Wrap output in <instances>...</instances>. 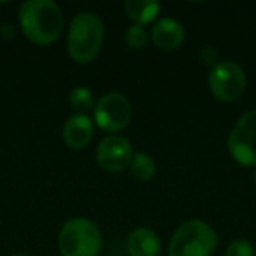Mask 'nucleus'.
<instances>
[{
	"mask_svg": "<svg viewBox=\"0 0 256 256\" xmlns=\"http://www.w3.org/2000/svg\"><path fill=\"white\" fill-rule=\"evenodd\" d=\"M255 184H256V171H255Z\"/></svg>",
	"mask_w": 256,
	"mask_h": 256,
	"instance_id": "obj_18",
	"label": "nucleus"
},
{
	"mask_svg": "<svg viewBox=\"0 0 256 256\" xmlns=\"http://www.w3.org/2000/svg\"><path fill=\"white\" fill-rule=\"evenodd\" d=\"M124 40H126V44H128L129 48H132V50H141L148 42V33H147L146 27L138 26V24H134V26H130L126 30Z\"/></svg>",
	"mask_w": 256,
	"mask_h": 256,
	"instance_id": "obj_15",
	"label": "nucleus"
},
{
	"mask_svg": "<svg viewBox=\"0 0 256 256\" xmlns=\"http://www.w3.org/2000/svg\"><path fill=\"white\" fill-rule=\"evenodd\" d=\"M218 248L216 231L204 220L184 222L172 234L168 256H212Z\"/></svg>",
	"mask_w": 256,
	"mask_h": 256,
	"instance_id": "obj_3",
	"label": "nucleus"
},
{
	"mask_svg": "<svg viewBox=\"0 0 256 256\" xmlns=\"http://www.w3.org/2000/svg\"><path fill=\"white\" fill-rule=\"evenodd\" d=\"M105 27L99 16L81 12L74 16L68 32V52L76 63H90L99 54L104 44Z\"/></svg>",
	"mask_w": 256,
	"mask_h": 256,
	"instance_id": "obj_2",
	"label": "nucleus"
},
{
	"mask_svg": "<svg viewBox=\"0 0 256 256\" xmlns=\"http://www.w3.org/2000/svg\"><path fill=\"white\" fill-rule=\"evenodd\" d=\"M69 105L80 114L93 106V94L87 87H75L69 93Z\"/></svg>",
	"mask_w": 256,
	"mask_h": 256,
	"instance_id": "obj_14",
	"label": "nucleus"
},
{
	"mask_svg": "<svg viewBox=\"0 0 256 256\" xmlns=\"http://www.w3.org/2000/svg\"><path fill=\"white\" fill-rule=\"evenodd\" d=\"M231 156L244 166H256V110L243 114L228 136Z\"/></svg>",
	"mask_w": 256,
	"mask_h": 256,
	"instance_id": "obj_6",
	"label": "nucleus"
},
{
	"mask_svg": "<svg viewBox=\"0 0 256 256\" xmlns=\"http://www.w3.org/2000/svg\"><path fill=\"white\" fill-rule=\"evenodd\" d=\"M12 256H28V255H22V254H16V255H12Z\"/></svg>",
	"mask_w": 256,
	"mask_h": 256,
	"instance_id": "obj_17",
	"label": "nucleus"
},
{
	"mask_svg": "<svg viewBox=\"0 0 256 256\" xmlns=\"http://www.w3.org/2000/svg\"><path fill=\"white\" fill-rule=\"evenodd\" d=\"M18 20L26 38L38 45L52 44L63 28L62 10L51 0H27L21 3Z\"/></svg>",
	"mask_w": 256,
	"mask_h": 256,
	"instance_id": "obj_1",
	"label": "nucleus"
},
{
	"mask_svg": "<svg viewBox=\"0 0 256 256\" xmlns=\"http://www.w3.org/2000/svg\"><path fill=\"white\" fill-rule=\"evenodd\" d=\"M102 237L99 228L86 218L68 220L58 234L62 256H99Z\"/></svg>",
	"mask_w": 256,
	"mask_h": 256,
	"instance_id": "obj_4",
	"label": "nucleus"
},
{
	"mask_svg": "<svg viewBox=\"0 0 256 256\" xmlns=\"http://www.w3.org/2000/svg\"><path fill=\"white\" fill-rule=\"evenodd\" d=\"M132 118V105L128 98L118 92L104 94L94 106V122L105 132H118L124 129Z\"/></svg>",
	"mask_w": 256,
	"mask_h": 256,
	"instance_id": "obj_7",
	"label": "nucleus"
},
{
	"mask_svg": "<svg viewBox=\"0 0 256 256\" xmlns=\"http://www.w3.org/2000/svg\"><path fill=\"white\" fill-rule=\"evenodd\" d=\"M130 256H160L159 236L146 226L134 230L126 242Z\"/></svg>",
	"mask_w": 256,
	"mask_h": 256,
	"instance_id": "obj_11",
	"label": "nucleus"
},
{
	"mask_svg": "<svg viewBox=\"0 0 256 256\" xmlns=\"http://www.w3.org/2000/svg\"><path fill=\"white\" fill-rule=\"evenodd\" d=\"M130 172L140 182H148L156 174V164L153 158L144 152H138L134 154L130 160Z\"/></svg>",
	"mask_w": 256,
	"mask_h": 256,
	"instance_id": "obj_13",
	"label": "nucleus"
},
{
	"mask_svg": "<svg viewBox=\"0 0 256 256\" xmlns=\"http://www.w3.org/2000/svg\"><path fill=\"white\" fill-rule=\"evenodd\" d=\"M150 38L158 48L172 51L184 42L186 32L180 21L174 18H162L152 27Z\"/></svg>",
	"mask_w": 256,
	"mask_h": 256,
	"instance_id": "obj_9",
	"label": "nucleus"
},
{
	"mask_svg": "<svg viewBox=\"0 0 256 256\" xmlns=\"http://www.w3.org/2000/svg\"><path fill=\"white\" fill-rule=\"evenodd\" d=\"M124 9L128 16L138 26H146L154 21L159 15L160 4L154 0H128L124 3Z\"/></svg>",
	"mask_w": 256,
	"mask_h": 256,
	"instance_id": "obj_12",
	"label": "nucleus"
},
{
	"mask_svg": "<svg viewBox=\"0 0 256 256\" xmlns=\"http://www.w3.org/2000/svg\"><path fill=\"white\" fill-rule=\"evenodd\" d=\"M248 86L244 69L232 62H218L208 74V88L213 96L222 102H234L242 98Z\"/></svg>",
	"mask_w": 256,
	"mask_h": 256,
	"instance_id": "obj_5",
	"label": "nucleus"
},
{
	"mask_svg": "<svg viewBox=\"0 0 256 256\" xmlns=\"http://www.w3.org/2000/svg\"><path fill=\"white\" fill-rule=\"evenodd\" d=\"M225 256H256V254L254 246L248 240L237 238L228 244Z\"/></svg>",
	"mask_w": 256,
	"mask_h": 256,
	"instance_id": "obj_16",
	"label": "nucleus"
},
{
	"mask_svg": "<svg viewBox=\"0 0 256 256\" xmlns=\"http://www.w3.org/2000/svg\"><path fill=\"white\" fill-rule=\"evenodd\" d=\"M94 124L86 114H75L68 118L63 128V140L69 148H84L93 138Z\"/></svg>",
	"mask_w": 256,
	"mask_h": 256,
	"instance_id": "obj_10",
	"label": "nucleus"
},
{
	"mask_svg": "<svg viewBox=\"0 0 256 256\" xmlns=\"http://www.w3.org/2000/svg\"><path fill=\"white\" fill-rule=\"evenodd\" d=\"M134 158L130 142L120 135L105 136L96 148V160L99 166L110 172H118L130 165Z\"/></svg>",
	"mask_w": 256,
	"mask_h": 256,
	"instance_id": "obj_8",
	"label": "nucleus"
}]
</instances>
